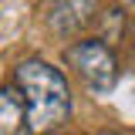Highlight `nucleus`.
Returning a JSON list of instances; mask_svg holds the SVG:
<instances>
[{"label":"nucleus","instance_id":"3","mask_svg":"<svg viewBox=\"0 0 135 135\" xmlns=\"http://www.w3.org/2000/svg\"><path fill=\"white\" fill-rule=\"evenodd\" d=\"M95 14H98V0H44L41 3L44 27L57 41H71L84 34L95 24Z\"/></svg>","mask_w":135,"mask_h":135},{"label":"nucleus","instance_id":"5","mask_svg":"<svg viewBox=\"0 0 135 135\" xmlns=\"http://www.w3.org/2000/svg\"><path fill=\"white\" fill-rule=\"evenodd\" d=\"M112 3H122V7H128V3H135V0H112Z\"/></svg>","mask_w":135,"mask_h":135},{"label":"nucleus","instance_id":"2","mask_svg":"<svg viewBox=\"0 0 135 135\" xmlns=\"http://www.w3.org/2000/svg\"><path fill=\"white\" fill-rule=\"evenodd\" d=\"M64 61L98 95L112 91L115 81H118V61H115V54H112V47L105 41H98V37H84V41L68 44L64 47Z\"/></svg>","mask_w":135,"mask_h":135},{"label":"nucleus","instance_id":"1","mask_svg":"<svg viewBox=\"0 0 135 135\" xmlns=\"http://www.w3.org/2000/svg\"><path fill=\"white\" fill-rule=\"evenodd\" d=\"M14 84L24 95V108H27L24 128L31 135H51L68 122L71 88H68V78L54 64L41 57H27L14 68Z\"/></svg>","mask_w":135,"mask_h":135},{"label":"nucleus","instance_id":"6","mask_svg":"<svg viewBox=\"0 0 135 135\" xmlns=\"http://www.w3.org/2000/svg\"><path fill=\"white\" fill-rule=\"evenodd\" d=\"M112 135H125V132H112Z\"/></svg>","mask_w":135,"mask_h":135},{"label":"nucleus","instance_id":"4","mask_svg":"<svg viewBox=\"0 0 135 135\" xmlns=\"http://www.w3.org/2000/svg\"><path fill=\"white\" fill-rule=\"evenodd\" d=\"M27 122V108H24V95L17 91V84L0 88V135H20Z\"/></svg>","mask_w":135,"mask_h":135}]
</instances>
